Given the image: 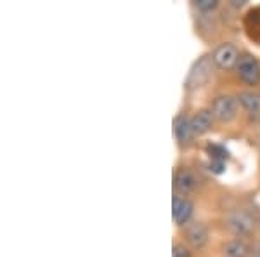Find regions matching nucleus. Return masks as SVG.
Here are the masks:
<instances>
[{
  "mask_svg": "<svg viewBox=\"0 0 260 257\" xmlns=\"http://www.w3.org/2000/svg\"><path fill=\"white\" fill-rule=\"evenodd\" d=\"M207 155L210 160H220V162H225L229 158V151L225 150V146L217 145V142H210L207 146Z\"/></svg>",
  "mask_w": 260,
  "mask_h": 257,
  "instance_id": "obj_13",
  "label": "nucleus"
},
{
  "mask_svg": "<svg viewBox=\"0 0 260 257\" xmlns=\"http://www.w3.org/2000/svg\"><path fill=\"white\" fill-rule=\"evenodd\" d=\"M257 226V219L246 209H238L228 216V227L236 237H248Z\"/></svg>",
  "mask_w": 260,
  "mask_h": 257,
  "instance_id": "obj_2",
  "label": "nucleus"
},
{
  "mask_svg": "<svg viewBox=\"0 0 260 257\" xmlns=\"http://www.w3.org/2000/svg\"><path fill=\"white\" fill-rule=\"evenodd\" d=\"M240 56H241L240 50H238V47L234 44H231V42H224V44H220L212 54L213 63H215V66L220 70L236 68L238 61H240Z\"/></svg>",
  "mask_w": 260,
  "mask_h": 257,
  "instance_id": "obj_4",
  "label": "nucleus"
},
{
  "mask_svg": "<svg viewBox=\"0 0 260 257\" xmlns=\"http://www.w3.org/2000/svg\"><path fill=\"white\" fill-rule=\"evenodd\" d=\"M196 7L203 12L215 11L219 7V0H196Z\"/></svg>",
  "mask_w": 260,
  "mask_h": 257,
  "instance_id": "obj_15",
  "label": "nucleus"
},
{
  "mask_svg": "<svg viewBox=\"0 0 260 257\" xmlns=\"http://www.w3.org/2000/svg\"><path fill=\"white\" fill-rule=\"evenodd\" d=\"M213 120H215V117H213L212 109H207V108L198 109V111L191 117L192 130H194L196 136H203V134H207L208 130L212 129Z\"/></svg>",
  "mask_w": 260,
  "mask_h": 257,
  "instance_id": "obj_10",
  "label": "nucleus"
},
{
  "mask_svg": "<svg viewBox=\"0 0 260 257\" xmlns=\"http://www.w3.org/2000/svg\"><path fill=\"white\" fill-rule=\"evenodd\" d=\"M238 103L248 111L250 117H260V94L253 91H245L238 96Z\"/></svg>",
  "mask_w": 260,
  "mask_h": 257,
  "instance_id": "obj_11",
  "label": "nucleus"
},
{
  "mask_svg": "<svg viewBox=\"0 0 260 257\" xmlns=\"http://www.w3.org/2000/svg\"><path fill=\"white\" fill-rule=\"evenodd\" d=\"M184 238L192 248H203L208 242V230L203 222H189L184 230Z\"/></svg>",
  "mask_w": 260,
  "mask_h": 257,
  "instance_id": "obj_8",
  "label": "nucleus"
},
{
  "mask_svg": "<svg viewBox=\"0 0 260 257\" xmlns=\"http://www.w3.org/2000/svg\"><path fill=\"white\" fill-rule=\"evenodd\" d=\"M222 254H224V257H248L250 247L245 240L234 238V240H229V242L222 247Z\"/></svg>",
  "mask_w": 260,
  "mask_h": 257,
  "instance_id": "obj_12",
  "label": "nucleus"
},
{
  "mask_svg": "<svg viewBox=\"0 0 260 257\" xmlns=\"http://www.w3.org/2000/svg\"><path fill=\"white\" fill-rule=\"evenodd\" d=\"M238 77L248 85H257L260 82V63L253 54L243 52L236 65Z\"/></svg>",
  "mask_w": 260,
  "mask_h": 257,
  "instance_id": "obj_3",
  "label": "nucleus"
},
{
  "mask_svg": "<svg viewBox=\"0 0 260 257\" xmlns=\"http://www.w3.org/2000/svg\"><path fill=\"white\" fill-rule=\"evenodd\" d=\"M246 2H248V0H231V6H233V7H243V6H246Z\"/></svg>",
  "mask_w": 260,
  "mask_h": 257,
  "instance_id": "obj_17",
  "label": "nucleus"
},
{
  "mask_svg": "<svg viewBox=\"0 0 260 257\" xmlns=\"http://www.w3.org/2000/svg\"><path fill=\"white\" fill-rule=\"evenodd\" d=\"M208 170L213 172V174H222L225 168V162H220V160H208Z\"/></svg>",
  "mask_w": 260,
  "mask_h": 257,
  "instance_id": "obj_16",
  "label": "nucleus"
},
{
  "mask_svg": "<svg viewBox=\"0 0 260 257\" xmlns=\"http://www.w3.org/2000/svg\"><path fill=\"white\" fill-rule=\"evenodd\" d=\"M212 113L219 122H225L228 124V122L234 120L238 115V98L229 94L215 98L212 104Z\"/></svg>",
  "mask_w": 260,
  "mask_h": 257,
  "instance_id": "obj_5",
  "label": "nucleus"
},
{
  "mask_svg": "<svg viewBox=\"0 0 260 257\" xmlns=\"http://www.w3.org/2000/svg\"><path fill=\"white\" fill-rule=\"evenodd\" d=\"M172 257H191V250L187 245L180 242H175L174 247H172Z\"/></svg>",
  "mask_w": 260,
  "mask_h": 257,
  "instance_id": "obj_14",
  "label": "nucleus"
},
{
  "mask_svg": "<svg viewBox=\"0 0 260 257\" xmlns=\"http://www.w3.org/2000/svg\"><path fill=\"white\" fill-rule=\"evenodd\" d=\"M174 136L180 145H189L192 137L196 136L192 130L191 117H187L186 113H180L174 119Z\"/></svg>",
  "mask_w": 260,
  "mask_h": 257,
  "instance_id": "obj_9",
  "label": "nucleus"
},
{
  "mask_svg": "<svg viewBox=\"0 0 260 257\" xmlns=\"http://www.w3.org/2000/svg\"><path fill=\"white\" fill-rule=\"evenodd\" d=\"M194 214V205L189 198L174 195L172 200V217H174L175 224L177 226H187Z\"/></svg>",
  "mask_w": 260,
  "mask_h": 257,
  "instance_id": "obj_7",
  "label": "nucleus"
},
{
  "mask_svg": "<svg viewBox=\"0 0 260 257\" xmlns=\"http://www.w3.org/2000/svg\"><path fill=\"white\" fill-rule=\"evenodd\" d=\"M198 186V179H196L194 172L187 167H180L174 172V191L175 195L186 196L192 193Z\"/></svg>",
  "mask_w": 260,
  "mask_h": 257,
  "instance_id": "obj_6",
  "label": "nucleus"
},
{
  "mask_svg": "<svg viewBox=\"0 0 260 257\" xmlns=\"http://www.w3.org/2000/svg\"><path fill=\"white\" fill-rule=\"evenodd\" d=\"M213 68H215V63H213L212 56H201L198 61L192 65V68L189 71L186 78V89L194 91L200 87L207 85L210 82V78L213 77Z\"/></svg>",
  "mask_w": 260,
  "mask_h": 257,
  "instance_id": "obj_1",
  "label": "nucleus"
}]
</instances>
